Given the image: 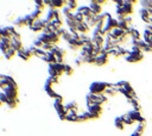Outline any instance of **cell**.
<instances>
[{"label":"cell","mask_w":152,"mask_h":136,"mask_svg":"<svg viewBox=\"0 0 152 136\" xmlns=\"http://www.w3.org/2000/svg\"><path fill=\"white\" fill-rule=\"evenodd\" d=\"M88 112L90 113V118L91 119H96L102 113V105H99V104L91 105L90 107H88Z\"/></svg>","instance_id":"obj_5"},{"label":"cell","mask_w":152,"mask_h":136,"mask_svg":"<svg viewBox=\"0 0 152 136\" xmlns=\"http://www.w3.org/2000/svg\"><path fill=\"white\" fill-rule=\"evenodd\" d=\"M139 14H140V18L144 20V21H146V23H150V19H151V11H148V10H146V8H140L139 10Z\"/></svg>","instance_id":"obj_10"},{"label":"cell","mask_w":152,"mask_h":136,"mask_svg":"<svg viewBox=\"0 0 152 136\" xmlns=\"http://www.w3.org/2000/svg\"><path fill=\"white\" fill-rule=\"evenodd\" d=\"M24 20H25V26H28V27H31L32 24L34 23V19L32 18L31 14H26V16H24Z\"/></svg>","instance_id":"obj_24"},{"label":"cell","mask_w":152,"mask_h":136,"mask_svg":"<svg viewBox=\"0 0 152 136\" xmlns=\"http://www.w3.org/2000/svg\"><path fill=\"white\" fill-rule=\"evenodd\" d=\"M38 39H39V41H42L44 44H45V43H51L50 33H45V32H42V33H39V36H38Z\"/></svg>","instance_id":"obj_19"},{"label":"cell","mask_w":152,"mask_h":136,"mask_svg":"<svg viewBox=\"0 0 152 136\" xmlns=\"http://www.w3.org/2000/svg\"><path fill=\"white\" fill-rule=\"evenodd\" d=\"M14 55H17V51H15V50H14V48H12V47H11V48H10V49L4 54V56H5V58H6V60H11Z\"/></svg>","instance_id":"obj_23"},{"label":"cell","mask_w":152,"mask_h":136,"mask_svg":"<svg viewBox=\"0 0 152 136\" xmlns=\"http://www.w3.org/2000/svg\"><path fill=\"white\" fill-rule=\"evenodd\" d=\"M44 29H45V26L43 24V20H40V19L39 20H34V23L30 27L31 31H33V32H40V33L44 31Z\"/></svg>","instance_id":"obj_9"},{"label":"cell","mask_w":152,"mask_h":136,"mask_svg":"<svg viewBox=\"0 0 152 136\" xmlns=\"http://www.w3.org/2000/svg\"><path fill=\"white\" fill-rule=\"evenodd\" d=\"M31 16H32V18L34 19V20H39V17H40V14H42V11H39V10H34L32 13H30Z\"/></svg>","instance_id":"obj_35"},{"label":"cell","mask_w":152,"mask_h":136,"mask_svg":"<svg viewBox=\"0 0 152 136\" xmlns=\"http://www.w3.org/2000/svg\"><path fill=\"white\" fill-rule=\"evenodd\" d=\"M114 125H115V128L116 129H119V130H122L124 128H125V122H124V118H122V116L121 117H116L115 119H114Z\"/></svg>","instance_id":"obj_17"},{"label":"cell","mask_w":152,"mask_h":136,"mask_svg":"<svg viewBox=\"0 0 152 136\" xmlns=\"http://www.w3.org/2000/svg\"><path fill=\"white\" fill-rule=\"evenodd\" d=\"M144 58V51L141 50H131L126 55V61L129 63H137Z\"/></svg>","instance_id":"obj_2"},{"label":"cell","mask_w":152,"mask_h":136,"mask_svg":"<svg viewBox=\"0 0 152 136\" xmlns=\"http://www.w3.org/2000/svg\"><path fill=\"white\" fill-rule=\"evenodd\" d=\"M1 105H2V103H1V100H0V106H1Z\"/></svg>","instance_id":"obj_42"},{"label":"cell","mask_w":152,"mask_h":136,"mask_svg":"<svg viewBox=\"0 0 152 136\" xmlns=\"http://www.w3.org/2000/svg\"><path fill=\"white\" fill-rule=\"evenodd\" d=\"M75 20L78 23V24H81V23H83L84 20H86V18L83 17V14L82 13H80V12H75Z\"/></svg>","instance_id":"obj_27"},{"label":"cell","mask_w":152,"mask_h":136,"mask_svg":"<svg viewBox=\"0 0 152 136\" xmlns=\"http://www.w3.org/2000/svg\"><path fill=\"white\" fill-rule=\"evenodd\" d=\"M11 47H12V48H14V50H15L17 52L24 49L23 43H21V41H20V39H13V38H12V45H11Z\"/></svg>","instance_id":"obj_16"},{"label":"cell","mask_w":152,"mask_h":136,"mask_svg":"<svg viewBox=\"0 0 152 136\" xmlns=\"http://www.w3.org/2000/svg\"><path fill=\"white\" fill-rule=\"evenodd\" d=\"M72 73H74V68H72L70 64H65V67H64V74H66V75H72Z\"/></svg>","instance_id":"obj_34"},{"label":"cell","mask_w":152,"mask_h":136,"mask_svg":"<svg viewBox=\"0 0 152 136\" xmlns=\"http://www.w3.org/2000/svg\"><path fill=\"white\" fill-rule=\"evenodd\" d=\"M52 52L56 55V57H57V58H64V56H65V50H64V49H62V48H61V47H58V45H56V47L53 48Z\"/></svg>","instance_id":"obj_15"},{"label":"cell","mask_w":152,"mask_h":136,"mask_svg":"<svg viewBox=\"0 0 152 136\" xmlns=\"http://www.w3.org/2000/svg\"><path fill=\"white\" fill-rule=\"evenodd\" d=\"M89 7H90L91 13H93L94 16H100L101 12H102V6L97 2V0H95V1H90Z\"/></svg>","instance_id":"obj_8"},{"label":"cell","mask_w":152,"mask_h":136,"mask_svg":"<svg viewBox=\"0 0 152 136\" xmlns=\"http://www.w3.org/2000/svg\"><path fill=\"white\" fill-rule=\"evenodd\" d=\"M66 120H69V122H80V118H78V115H68Z\"/></svg>","instance_id":"obj_36"},{"label":"cell","mask_w":152,"mask_h":136,"mask_svg":"<svg viewBox=\"0 0 152 136\" xmlns=\"http://www.w3.org/2000/svg\"><path fill=\"white\" fill-rule=\"evenodd\" d=\"M89 30H90V26H89V24H88V23L83 21V23L78 24V27H77L78 33H84V35H87V33L89 32Z\"/></svg>","instance_id":"obj_14"},{"label":"cell","mask_w":152,"mask_h":136,"mask_svg":"<svg viewBox=\"0 0 152 136\" xmlns=\"http://www.w3.org/2000/svg\"><path fill=\"white\" fill-rule=\"evenodd\" d=\"M14 26H19V27L25 26V20H24V17H18V18L14 20Z\"/></svg>","instance_id":"obj_26"},{"label":"cell","mask_w":152,"mask_h":136,"mask_svg":"<svg viewBox=\"0 0 152 136\" xmlns=\"http://www.w3.org/2000/svg\"><path fill=\"white\" fill-rule=\"evenodd\" d=\"M55 47H56V45H55V44H52V43H45V44L43 45V48H42V49H43L44 51L49 52V51H52Z\"/></svg>","instance_id":"obj_31"},{"label":"cell","mask_w":152,"mask_h":136,"mask_svg":"<svg viewBox=\"0 0 152 136\" xmlns=\"http://www.w3.org/2000/svg\"><path fill=\"white\" fill-rule=\"evenodd\" d=\"M51 24L58 30V29H61V27H63V21H62V19H53L52 21H51Z\"/></svg>","instance_id":"obj_30"},{"label":"cell","mask_w":152,"mask_h":136,"mask_svg":"<svg viewBox=\"0 0 152 136\" xmlns=\"http://www.w3.org/2000/svg\"><path fill=\"white\" fill-rule=\"evenodd\" d=\"M33 45H34L36 48H39V49H42V48H43V45H44V43H43L42 41H39V39L37 38V39H36V41L33 42Z\"/></svg>","instance_id":"obj_38"},{"label":"cell","mask_w":152,"mask_h":136,"mask_svg":"<svg viewBox=\"0 0 152 136\" xmlns=\"http://www.w3.org/2000/svg\"><path fill=\"white\" fill-rule=\"evenodd\" d=\"M126 115H127V116H128L133 122L144 123V118H142V116H141L140 111H138V110H131V111H128Z\"/></svg>","instance_id":"obj_7"},{"label":"cell","mask_w":152,"mask_h":136,"mask_svg":"<svg viewBox=\"0 0 152 136\" xmlns=\"http://www.w3.org/2000/svg\"><path fill=\"white\" fill-rule=\"evenodd\" d=\"M108 57H109L108 51H106L104 49H102V51L95 58V64L96 66H104V64H107L108 63Z\"/></svg>","instance_id":"obj_4"},{"label":"cell","mask_w":152,"mask_h":136,"mask_svg":"<svg viewBox=\"0 0 152 136\" xmlns=\"http://www.w3.org/2000/svg\"><path fill=\"white\" fill-rule=\"evenodd\" d=\"M10 48H11V44H8V43H6L4 41H0V50L2 51V54H5Z\"/></svg>","instance_id":"obj_25"},{"label":"cell","mask_w":152,"mask_h":136,"mask_svg":"<svg viewBox=\"0 0 152 136\" xmlns=\"http://www.w3.org/2000/svg\"><path fill=\"white\" fill-rule=\"evenodd\" d=\"M65 23H66L68 30H69L70 32H75V31H77V27H78V23H77L75 19H72V20H65Z\"/></svg>","instance_id":"obj_13"},{"label":"cell","mask_w":152,"mask_h":136,"mask_svg":"<svg viewBox=\"0 0 152 136\" xmlns=\"http://www.w3.org/2000/svg\"><path fill=\"white\" fill-rule=\"evenodd\" d=\"M17 55H18V56H19V57H20L21 60H24V61H27V60L30 58V57H28V56L26 55V52H25V48H24L23 50L18 51V52H17Z\"/></svg>","instance_id":"obj_32"},{"label":"cell","mask_w":152,"mask_h":136,"mask_svg":"<svg viewBox=\"0 0 152 136\" xmlns=\"http://www.w3.org/2000/svg\"><path fill=\"white\" fill-rule=\"evenodd\" d=\"M48 79L51 81V84H52V85H55V84H58V78H52V76H49Z\"/></svg>","instance_id":"obj_39"},{"label":"cell","mask_w":152,"mask_h":136,"mask_svg":"<svg viewBox=\"0 0 152 136\" xmlns=\"http://www.w3.org/2000/svg\"><path fill=\"white\" fill-rule=\"evenodd\" d=\"M53 106H55V109L57 111V116L59 117V119L65 120L66 117H68V111L65 109V105L61 104V103H53Z\"/></svg>","instance_id":"obj_3"},{"label":"cell","mask_w":152,"mask_h":136,"mask_svg":"<svg viewBox=\"0 0 152 136\" xmlns=\"http://www.w3.org/2000/svg\"><path fill=\"white\" fill-rule=\"evenodd\" d=\"M44 89H45L46 94H48L50 98H52V99H56V98H57L58 93H57V92H55V89H53L52 87H44Z\"/></svg>","instance_id":"obj_20"},{"label":"cell","mask_w":152,"mask_h":136,"mask_svg":"<svg viewBox=\"0 0 152 136\" xmlns=\"http://www.w3.org/2000/svg\"><path fill=\"white\" fill-rule=\"evenodd\" d=\"M66 7H69V10L71 11V12H74L75 10L77 11V8L80 7L78 5H77V1H75V0H66V5H65Z\"/></svg>","instance_id":"obj_18"},{"label":"cell","mask_w":152,"mask_h":136,"mask_svg":"<svg viewBox=\"0 0 152 136\" xmlns=\"http://www.w3.org/2000/svg\"><path fill=\"white\" fill-rule=\"evenodd\" d=\"M112 86H113V84H108V82H103V81H94L89 86V93L96 94V95L104 94L106 89L112 87Z\"/></svg>","instance_id":"obj_1"},{"label":"cell","mask_w":152,"mask_h":136,"mask_svg":"<svg viewBox=\"0 0 152 136\" xmlns=\"http://www.w3.org/2000/svg\"><path fill=\"white\" fill-rule=\"evenodd\" d=\"M0 100H1L2 104H6V105H7V103H8L10 99L6 97V94H5L4 92H0Z\"/></svg>","instance_id":"obj_37"},{"label":"cell","mask_w":152,"mask_h":136,"mask_svg":"<svg viewBox=\"0 0 152 136\" xmlns=\"http://www.w3.org/2000/svg\"><path fill=\"white\" fill-rule=\"evenodd\" d=\"M18 103H19V99H12V100H8L7 106H8L10 109H15L17 105H18Z\"/></svg>","instance_id":"obj_33"},{"label":"cell","mask_w":152,"mask_h":136,"mask_svg":"<svg viewBox=\"0 0 152 136\" xmlns=\"http://www.w3.org/2000/svg\"><path fill=\"white\" fill-rule=\"evenodd\" d=\"M34 5H36V10L43 11V10H44V7H45V1L37 0V1H34Z\"/></svg>","instance_id":"obj_29"},{"label":"cell","mask_w":152,"mask_h":136,"mask_svg":"<svg viewBox=\"0 0 152 136\" xmlns=\"http://www.w3.org/2000/svg\"><path fill=\"white\" fill-rule=\"evenodd\" d=\"M53 103H61V104H63V97L61 95V94H58L57 95V98L55 99V101Z\"/></svg>","instance_id":"obj_40"},{"label":"cell","mask_w":152,"mask_h":136,"mask_svg":"<svg viewBox=\"0 0 152 136\" xmlns=\"http://www.w3.org/2000/svg\"><path fill=\"white\" fill-rule=\"evenodd\" d=\"M75 62H76V64H77V66H81V64H82V63H83V62H82V61H81V60H80V58H78V57H77V58H76V60H75Z\"/></svg>","instance_id":"obj_41"},{"label":"cell","mask_w":152,"mask_h":136,"mask_svg":"<svg viewBox=\"0 0 152 136\" xmlns=\"http://www.w3.org/2000/svg\"><path fill=\"white\" fill-rule=\"evenodd\" d=\"M78 118H80V122H86V120L91 119L90 118V113L88 111H83V112L78 113Z\"/></svg>","instance_id":"obj_22"},{"label":"cell","mask_w":152,"mask_h":136,"mask_svg":"<svg viewBox=\"0 0 152 136\" xmlns=\"http://www.w3.org/2000/svg\"><path fill=\"white\" fill-rule=\"evenodd\" d=\"M43 61H45V62H48V64H52V63H57V57H56V55L52 52V51H49V52H46V55L42 58Z\"/></svg>","instance_id":"obj_11"},{"label":"cell","mask_w":152,"mask_h":136,"mask_svg":"<svg viewBox=\"0 0 152 136\" xmlns=\"http://www.w3.org/2000/svg\"><path fill=\"white\" fill-rule=\"evenodd\" d=\"M2 92L6 94V97H7L10 100H12V99H18V87L8 86V87L5 88Z\"/></svg>","instance_id":"obj_6"},{"label":"cell","mask_w":152,"mask_h":136,"mask_svg":"<svg viewBox=\"0 0 152 136\" xmlns=\"http://www.w3.org/2000/svg\"><path fill=\"white\" fill-rule=\"evenodd\" d=\"M62 38H63V39H64L65 42L70 43V42L72 41V38H74V37H72V33H71L70 31H65V33H64V35L62 36Z\"/></svg>","instance_id":"obj_28"},{"label":"cell","mask_w":152,"mask_h":136,"mask_svg":"<svg viewBox=\"0 0 152 136\" xmlns=\"http://www.w3.org/2000/svg\"><path fill=\"white\" fill-rule=\"evenodd\" d=\"M77 12L82 13V14H83V17H84L86 19L93 16V13H91V10H90V7H89V6H80V7L77 8Z\"/></svg>","instance_id":"obj_12"},{"label":"cell","mask_w":152,"mask_h":136,"mask_svg":"<svg viewBox=\"0 0 152 136\" xmlns=\"http://www.w3.org/2000/svg\"><path fill=\"white\" fill-rule=\"evenodd\" d=\"M64 105H65V109H66L68 112L69 111H72V110H76L77 111V107H78V105H77L76 101H69V103H66Z\"/></svg>","instance_id":"obj_21"}]
</instances>
